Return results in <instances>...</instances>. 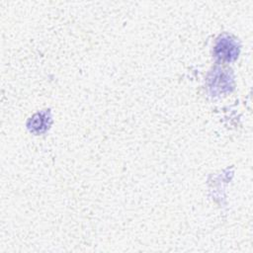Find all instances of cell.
Here are the masks:
<instances>
[{"label":"cell","instance_id":"obj_2","mask_svg":"<svg viewBox=\"0 0 253 253\" xmlns=\"http://www.w3.org/2000/svg\"><path fill=\"white\" fill-rule=\"evenodd\" d=\"M232 86V79L229 74L221 69L214 70L209 78V87L212 94H219L229 91Z\"/></svg>","mask_w":253,"mask_h":253},{"label":"cell","instance_id":"obj_3","mask_svg":"<svg viewBox=\"0 0 253 253\" xmlns=\"http://www.w3.org/2000/svg\"><path fill=\"white\" fill-rule=\"evenodd\" d=\"M50 120L48 112H42L36 114L31 120L29 121L28 126L32 131L35 132H42L48 127V122Z\"/></svg>","mask_w":253,"mask_h":253},{"label":"cell","instance_id":"obj_1","mask_svg":"<svg viewBox=\"0 0 253 253\" xmlns=\"http://www.w3.org/2000/svg\"><path fill=\"white\" fill-rule=\"evenodd\" d=\"M239 48L236 41L229 36L220 37L214 45L215 56L223 61L234 60L238 56Z\"/></svg>","mask_w":253,"mask_h":253}]
</instances>
